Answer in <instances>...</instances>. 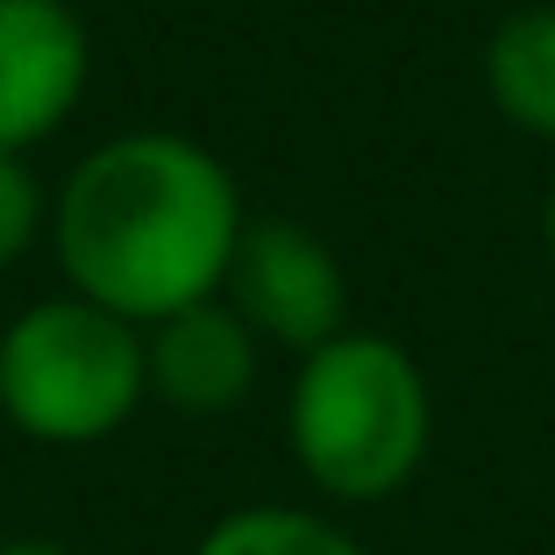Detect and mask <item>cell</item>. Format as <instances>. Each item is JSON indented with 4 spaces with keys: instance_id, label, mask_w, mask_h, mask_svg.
Instances as JSON below:
<instances>
[{
    "instance_id": "12",
    "label": "cell",
    "mask_w": 555,
    "mask_h": 555,
    "mask_svg": "<svg viewBox=\"0 0 555 555\" xmlns=\"http://www.w3.org/2000/svg\"><path fill=\"white\" fill-rule=\"evenodd\" d=\"M65 8H79V0H65Z\"/></svg>"
},
{
    "instance_id": "1",
    "label": "cell",
    "mask_w": 555,
    "mask_h": 555,
    "mask_svg": "<svg viewBox=\"0 0 555 555\" xmlns=\"http://www.w3.org/2000/svg\"><path fill=\"white\" fill-rule=\"evenodd\" d=\"M243 229L249 214L235 171L179 129L107 135L50 193V249L65 293L135 327L221 299Z\"/></svg>"
},
{
    "instance_id": "5",
    "label": "cell",
    "mask_w": 555,
    "mask_h": 555,
    "mask_svg": "<svg viewBox=\"0 0 555 555\" xmlns=\"http://www.w3.org/2000/svg\"><path fill=\"white\" fill-rule=\"evenodd\" d=\"M93 79V29L65 0H0V157L65 129Z\"/></svg>"
},
{
    "instance_id": "13",
    "label": "cell",
    "mask_w": 555,
    "mask_h": 555,
    "mask_svg": "<svg viewBox=\"0 0 555 555\" xmlns=\"http://www.w3.org/2000/svg\"><path fill=\"white\" fill-rule=\"evenodd\" d=\"M0 321H8V313H0Z\"/></svg>"
},
{
    "instance_id": "6",
    "label": "cell",
    "mask_w": 555,
    "mask_h": 555,
    "mask_svg": "<svg viewBox=\"0 0 555 555\" xmlns=\"http://www.w3.org/2000/svg\"><path fill=\"white\" fill-rule=\"evenodd\" d=\"M143 363H150V399H164L185 421H221L257 392L263 343L243 327L229 299H199V307L143 327Z\"/></svg>"
},
{
    "instance_id": "4",
    "label": "cell",
    "mask_w": 555,
    "mask_h": 555,
    "mask_svg": "<svg viewBox=\"0 0 555 555\" xmlns=\"http://www.w3.org/2000/svg\"><path fill=\"white\" fill-rule=\"evenodd\" d=\"M221 299L243 313L257 343H278L293 357L335 343L349 327V278L307 221H249Z\"/></svg>"
},
{
    "instance_id": "8",
    "label": "cell",
    "mask_w": 555,
    "mask_h": 555,
    "mask_svg": "<svg viewBox=\"0 0 555 555\" xmlns=\"http://www.w3.org/2000/svg\"><path fill=\"white\" fill-rule=\"evenodd\" d=\"M193 555H371L335 513L313 506H235L193 541Z\"/></svg>"
},
{
    "instance_id": "3",
    "label": "cell",
    "mask_w": 555,
    "mask_h": 555,
    "mask_svg": "<svg viewBox=\"0 0 555 555\" xmlns=\"http://www.w3.org/2000/svg\"><path fill=\"white\" fill-rule=\"evenodd\" d=\"M150 399L143 327L79 293H50L0 321V421L43 449H93Z\"/></svg>"
},
{
    "instance_id": "10",
    "label": "cell",
    "mask_w": 555,
    "mask_h": 555,
    "mask_svg": "<svg viewBox=\"0 0 555 555\" xmlns=\"http://www.w3.org/2000/svg\"><path fill=\"white\" fill-rule=\"evenodd\" d=\"M0 555H79V548H65V541H36V534H22V541H0Z\"/></svg>"
},
{
    "instance_id": "11",
    "label": "cell",
    "mask_w": 555,
    "mask_h": 555,
    "mask_svg": "<svg viewBox=\"0 0 555 555\" xmlns=\"http://www.w3.org/2000/svg\"><path fill=\"white\" fill-rule=\"evenodd\" d=\"M541 249H548V271H555V171H548V193H541Z\"/></svg>"
},
{
    "instance_id": "7",
    "label": "cell",
    "mask_w": 555,
    "mask_h": 555,
    "mask_svg": "<svg viewBox=\"0 0 555 555\" xmlns=\"http://www.w3.org/2000/svg\"><path fill=\"white\" fill-rule=\"evenodd\" d=\"M485 93L520 135L555 150V0L513 8L485 36Z\"/></svg>"
},
{
    "instance_id": "2",
    "label": "cell",
    "mask_w": 555,
    "mask_h": 555,
    "mask_svg": "<svg viewBox=\"0 0 555 555\" xmlns=\"http://www.w3.org/2000/svg\"><path fill=\"white\" fill-rule=\"evenodd\" d=\"M293 463L327 506H385L421 477L435 449V392L406 343L343 327L307 349L285 392Z\"/></svg>"
},
{
    "instance_id": "9",
    "label": "cell",
    "mask_w": 555,
    "mask_h": 555,
    "mask_svg": "<svg viewBox=\"0 0 555 555\" xmlns=\"http://www.w3.org/2000/svg\"><path fill=\"white\" fill-rule=\"evenodd\" d=\"M50 235V185L29 157H0V271L36 257Z\"/></svg>"
}]
</instances>
